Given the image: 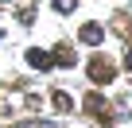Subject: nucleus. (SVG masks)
<instances>
[{
    "label": "nucleus",
    "instance_id": "obj_2",
    "mask_svg": "<svg viewBox=\"0 0 132 128\" xmlns=\"http://www.w3.org/2000/svg\"><path fill=\"white\" fill-rule=\"evenodd\" d=\"M27 62H31V66H51L54 58H51L47 50H27Z\"/></svg>",
    "mask_w": 132,
    "mask_h": 128
},
{
    "label": "nucleus",
    "instance_id": "obj_4",
    "mask_svg": "<svg viewBox=\"0 0 132 128\" xmlns=\"http://www.w3.org/2000/svg\"><path fill=\"white\" fill-rule=\"evenodd\" d=\"M78 0H54V12H74Z\"/></svg>",
    "mask_w": 132,
    "mask_h": 128
},
{
    "label": "nucleus",
    "instance_id": "obj_7",
    "mask_svg": "<svg viewBox=\"0 0 132 128\" xmlns=\"http://www.w3.org/2000/svg\"><path fill=\"white\" fill-rule=\"evenodd\" d=\"M20 128H39V124H20Z\"/></svg>",
    "mask_w": 132,
    "mask_h": 128
},
{
    "label": "nucleus",
    "instance_id": "obj_6",
    "mask_svg": "<svg viewBox=\"0 0 132 128\" xmlns=\"http://www.w3.org/2000/svg\"><path fill=\"white\" fill-rule=\"evenodd\" d=\"M128 70H132V50H128Z\"/></svg>",
    "mask_w": 132,
    "mask_h": 128
},
{
    "label": "nucleus",
    "instance_id": "obj_3",
    "mask_svg": "<svg viewBox=\"0 0 132 128\" xmlns=\"http://www.w3.org/2000/svg\"><path fill=\"white\" fill-rule=\"evenodd\" d=\"M101 78L105 82L113 78V66H109V62H93V82H101Z\"/></svg>",
    "mask_w": 132,
    "mask_h": 128
},
{
    "label": "nucleus",
    "instance_id": "obj_1",
    "mask_svg": "<svg viewBox=\"0 0 132 128\" xmlns=\"http://www.w3.org/2000/svg\"><path fill=\"white\" fill-rule=\"evenodd\" d=\"M105 39V31L97 27V23H89V27H82V43H101Z\"/></svg>",
    "mask_w": 132,
    "mask_h": 128
},
{
    "label": "nucleus",
    "instance_id": "obj_5",
    "mask_svg": "<svg viewBox=\"0 0 132 128\" xmlns=\"http://www.w3.org/2000/svg\"><path fill=\"white\" fill-rule=\"evenodd\" d=\"M54 109H70V97H66V93H54Z\"/></svg>",
    "mask_w": 132,
    "mask_h": 128
}]
</instances>
